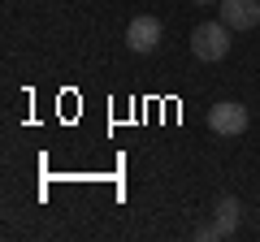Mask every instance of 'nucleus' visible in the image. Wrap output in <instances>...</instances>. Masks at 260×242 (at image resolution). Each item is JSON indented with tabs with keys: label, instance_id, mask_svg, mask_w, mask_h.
Wrapping results in <instances>:
<instances>
[{
	"label": "nucleus",
	"instance_id": "39448f33",
	"mask_svg": "<svg viewBox=\"0 0 260 242\" xmlns=\"http://www.w3.org/2000/svg\"><path fill=\"white\" fill-rule=\"evenodd\" d=\"M239 221H243V204L225 195L221 204H217V225H221V233H225V238H230V233L239 229Z\"/></svg>",
	"mask_w": 260,
	"mask_h": 242
},
{
	"label": "nucleus",
	"instance_id": "423d86ee",
	"mask_svg": "<svg viewBox=\"0 0 260 242\" xmlns=\"http://www.w3.org/2000/svg\"><path fill=\"white\" fill-rule=\"evenodd\" d=\"M195 238H200V242H217V238H225V233H221V225H200V229H195Z\"/></svg>",
	"mask_w": 260,
	"mask_h": 242
},
{
	"label": "nucleus",
	"instance_id": "f03ea898",
	"mask_svg": "<svg viewBox=\"0 0 260 242\" xmlns=\"http://www.w3.org/2000/svg\"><path fill=\"white\" fill-rule=\"evenodd\" d=\"M208 130L221 134V139H239L243 130H247V108H243L239 100H221L208 108Z\"/></svg>",
	"mask_w": 260,
	"mask_h": 242
},
{
	"label": "nucleus",
	"instance_id": "20e7f679",
	"mask_svg": "<svg viewBox=\"0 0 260 242\" xmlns=\"http://www.w3.org/2000/svg\"><path fill=\"white\" fill-rule=\"evenodd\" d=\"M221 22L230 30H256L260 26V0H221Z\"/></svg>",
	"mask_w": 260,
	"mask_h": 242
},
{
	"label": "nucleus",
	"instance_id": "0eeeda50",
	"mask_svg": "<svg viewBox=\"0 0 260 242\" xmlns=\"http://www.w3.org/2000/svg\"><path fill=\"white\" fill-rule=\"evenodd\" d=\"M195 5H221V0H195Z\"/></svg>",
	"mask_w": 260,
	"mask_h": 242
},
{
	"label": "nucleus",
	"instance_id": "f257e3e1",
	"mask_svg": "<svg viewBox=\"0 0 260 242\" xmlns=\"http://www.w3.org/2000/svg\"><path fill=\"white\" fill-rule=\"evenodd\" d=\"M230 39H234V30L225 26V22H200V26L191 30V52L200 56V61H221V56L230 52Z\"/></svg>",
	"mask_w": 260,
	"mask_h": 242
},
{
	"label": "nucleus",
	"instance_id": "7ed1b4c3",
	"mask_svg": "<svg viewBox=\"0 0 260 242\" xmlns=\"http://www.w3.org/2000/svg\"><path fill=\"white\" fill-rule=\"evenodd\" d=\"M160 39H165V26H160V18H152V13L130 18V26H126V44H130V52H156Z\"/></svg>",
	"mask_w": 260,
	"mask_h": 242
}]
</instances>
